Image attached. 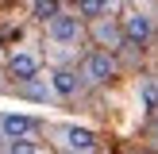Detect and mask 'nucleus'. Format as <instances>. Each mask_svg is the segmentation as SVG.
<instances>
[{
  "label": "nucleus",
  "mask_w": 158,
  "mask_h": 154,
  "mask_svg": "<svg viewBox=\"0 0 158 154\" xmlns=\"http://www.w3.org/2000/svg\"><path fill=\"white\" fill-rule=\"evenodd\" d=\"M50 135L58 139V146L69 150V154H97V150H100L97 135H93L89 127H77V123H62V127H54Z\"/></svg>",
  "instance_id": "1"
},
{
  "label": "nucleus",
  "mask_w": 158,
  "mask_h": 154,
  "mask_svg": "<svg viewBox=\"0 0 158 154\" xmlns=\"http://www.w3.org/2000/svg\"><path fill=\"white\" fill-rule=\"evenodd\" d=\"M81 35H85L81 15H73V12H58L50 23H46V38L58 43V46H77V38H81Z\"/></svg>",
  "instance_id": "2"
},
{
  "label": "nucleus",
  "mask_w": 158,
  "mask_h": 154,
  "mask_svg": "<svg viewBox=\"0 0 158 154\" xmlns=\"http://www.w3.org/2000/svg\"><path fill=\"white\" fill-rule=\"evenodd\" d=\"M81 77H85L89 85H108V81L116 77V58H112V50H93V54H85Z\"/></svg>",
  "instance_id": "3"
},
{
  "label": "nucleus",
  "mask_w": 158,
  "mask_h": 154,
  "mask_svg": "<svg viewBox=\"0 0 158 154\" xmlns=\"http://www.w3.org/2000/svg\"><path fill=\"white\" fill-rule=\"evenodd\" d=\"M151 35H154L151 15H143V12H127L123 15V38H127V46H147Z\"/></svg>",
  "instance_id": "4"
},
{
  "label": "nucleus",
  "mask_w": 158,
  "mask_h": 154,
  "mask_svg": "<svg viewBox=\"0 0 158 154\" xmlns=\"http://www.w3.org/2000/svg\"><path fill=\"white\" fill-rule=\"evenodd\" d=\"M93 38H97L100 46H108V50H116V46L127 43V38H123V23L108 19V15H97V19H93Z\"/></svg>",
  "instance_id": "5"
},
{
  "label": "nucleus",
  "mask_w": 158,
  "mask_h": 154,
  "mask_svg": "<svg viewBox=\"0 0 158 154\" xmlns=\"http://www.w3.org/2000/svg\"><path fill=\"white\" fill-rule=\"evenodd\" d=\"M39 131V120L35 116H0V135L12 143V139H31Z\"/></svg>",
  "instance_id": "6"
},
{
  "label": "nucleus",
  "mask_w": 158,
  "mask_h": 154,
  "mask_svg": "<svg viewBox=\"0 0 158 154\" xmlns=\"http://www.w3.org/2000/svg\"><path fill=\"white\" fill-rule=\"evenodd\" d=\"M8 69H12V77H15V81H23V85H27V81H35V77H39V58H35L31 50H12V58H8Z\"/></svg>",
  "instance_id": "7"
},
{
  "label": "nucleus",
  "mask_w": 158,
  "mask_h": 154,
  "mask_svg": "<svg viewBox=\"0 0 158 154\" xmlns=\"http://www.w3.org/2000/svg\"><path fill=\"white\" fill-rule=\"evenodd\" d=\"M50 85H54L58 96H73V92L81 89V77H77L73 69H54V73H50Z\"/></svg>",
  "instance_id": "8"
},
{
  "label": "nucleus",
  "mask_w": 158,
  "mask_h": 154,
  "mask_svg": "<svg viewBox=\"0 0 158 154\" xmlns=\"http://www.w3.org/2000/svg\"><path fill=\"white\" fill-rule=\"evenodd\" d=\"M139 104H143L147 112L158 108V81L154 77H143V81H139Z\"/></svg>",
  "instance_id": "9"
},
{
  "label": "nucleus",
  "mask_w": 158,
  "mask_h": 154,
  "mask_svg": "<svg viewBox=\"0 0 158 154\" xmlns=\"http://www.w3.org/2000/svg\"><path fill=\"white\" fill-rule=\"evenodd\" d=\"M4 154H46V146L35 143V139H12L4 146Z\"/></svg>",
  "instance_id": "10"
},
{
  "label": "nucleus",
  "mask_w": 158,
  "mask_h": 154,
  "mask_svg": "<svg viewBox=\"0 0 158 154\" xmlns=\"http://www.w3.org/2000/svg\"><path fill=\"white\" fill-rule=\"evenodd\" d=\"M58 12H62V0H35V15H39L43 23H50Z\"/></svg>",
  "instance_id": "11"
},
{
  "label": "nucleus",
  "mask_w": 158,
  "mask_h": 154,
  "mask_svg": "<svg viewBox=\"0 0 158 154\" xmlns=\"http://www.w3.org/2000/svg\"><path fill=\"white\" fill-rule=\"evenodd\" d=\"M100 4H104V8H112V4H116V0H100Z\"/></svg>",
  "instance_id": "12"
},
{
  "label": "nucleus",
  "mask_w": 158,
  "mask_h": 154,
  "mask_svg": "<svg viewBox=\"0 0 158 154\" xmlns=\"http://www.w3.org/2000/svg\"><path fill=\"white\" fill-rule=\"evenodd\" d=\"M151 4H158V0H151Z\"/></svg>",
  "instance_id": "13"
}]
</instances>
